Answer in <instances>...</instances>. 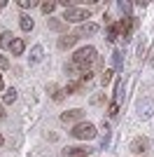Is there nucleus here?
<instances>
[{"instance_id":"f257e3e1","label":"nucleus","mask_w":154,"mask_h":157,"mask_svg":"<svg viewBox=\"0 0 154 157\" xmlns=\"http://www.w3.org/2000/svg\"><path fill=\"white\" fill-rule=\"evenodd\" d=\"M98 61V54L94 47H82V49H77L75 54H72V66L75 68H79L82 73L91 71V66Z\"/></svg>"},{"instance_id":"f03ea898","label":"nucleus","mask_w":154,"mask_h":157,"mask_svg":"<svg viewBox=\"0 0 154 157\" xmlns=\"http://www.w3.org/2000/svg\"><path fill=\"white\" fill-rule=\"evenodd\" d=\"M75 138H82V141H89V138H96V127L91 124V122H79V124H75L72 127V131H70Z\"/></svg>"},{"instance_id":"7ed1b4c3","label":"nucleus","mask_w":154,"mask_h":157,"mask_svg":"<svg viewBox=\"0 0 154 157\" xmlns=\"http://www.w3.org/2000/svg\"><path fill=\"white\" fill-rule=\"evenodd\" d=\"M61 19H63L65 24H79V21L89 19V10H86V7H70V10L63 12Z\"/></svg>"},{"instance_id":"20e7f679","label":"nucleus","mask_w":154,"mask_h":157,"mask_svg":"<svg viewBox=\"0 0 154 157\" xmlns=\"http://www.w3.org/2000/svg\"><path fill=\"white\" fill-rule=\"evenodd\" d=\"M138 26V21H135V17H124L122 21H117V28H119V35H122L124 40L131 38V31Z\"/></svg>"},{"instance_id":"39448f33","label":"nucleus","mask_w":154,"mask_h":157,"mask_svg":"<svg viewBox=\"0 0 154 157\" xmlns=\"http://www.w3.org/2000/svg\"><path fill=\"white\" fill-rule=\"evenodd\" d=\"M91 155V148H82V145H77V148H65L63 150V157H89Z\"/></svg>"},{"instance_id":"423d86ee","label":"nucleus","mask_w":154,"mask_h":157,"mask_svg":"<svg viewBox=\"0 0 154 157\" xmlns=\"http://www.w3.org/2000/svg\"><path fill=\"white\" fill-rule=\"evenodd\" d=\"M82 115H84V110H79V108H72V110H68V113H63V115H61V122H77V124H79Z\"/></svg>"},{"instance_id":"0eeeda50","label":"nucleus","mask_w":154,"mask_h":157,"mask_svg":"<svg viewBox=\"0 0 154 157\" xmlns=\"http://www.w3.org/2000/svg\"><path fill=\"white\" fill-rule=\"evenodd\" d=\"M77 40H79V35H77V33H70V35H63V38L58 40V47H61V49H68V47H72V45H75Z\"/></svg>"},{"instance_id":"6e6552de","label":"nucleus","mask_w":154,"mask_h":157,"mask_svg":"<svg viewBox=\"0 0 154 157\" xmlns=\"http://www.w3.org/2000/svg\"><path fill=\"white\" fill-rule=\"evenodd\" d=\"M147 148V138H133V143H131V152H135V155H140L142 150Z\"/></svg>"},{"instance_id":"1a4fd4ad","label":"nucleus","mask_w":154,"mask_h":157,"mask_svg":"<svg viewBox=\"0 0 154 157\" xmlns=\"http://www.w3.org/2000/svg\"><path fill=\"white\" fill-rule=\"evenodd\" d=\"M98 33V24H82L77 35H96Z\"/></svg>"},{"instance_id":"9d476101","label":"nucleus","mask_w":154,"mask_h":157,"mask_svg":"<svg viewBox=\"0 0 154 157\" xmlns=\"http://www.w3.org/2000/svg\"><path fill=\"white\" fill-rule=\"evenodd\" d=\"M9 49H12V54H14V56H21V54H24V49H26V42H24L21 38H16V40L12 42V45H9Z\"/></svg>"},{"instance_id":"9b49d317","label":"nucleus","mask_w":154,"mask_h":157,"mask_svg":"<svg viewBox=\"0 0 154 157\" xmlns=\"http://www.w3.org/2000/svg\"><path fill=\"white\" fill-rule=\"evenodd\" d=\"M19 26H21V31H33V26H35V21L31 19V17H28V14H24V17H21V21H19Z\"/></svg>"},{"instance_id":"f8f14e48","label":"nucleus","mask_w":154,"mask_h":157,"mask_svg":"<svg viewBox=\"0 0 154 157\" xmlns=\"http://www.w3.org/2000/svg\"><path fill=\"white\" fill-rule=\"evenodd\" d=\"M124 82H122V80H117V82H115V101H112V103H117V105H119V103H122V96H124Z\"/></svg>"},{"instance_id":"ddd939ff","label":"nucleus","mask_w":154,"mask_h":157,"mask_svg":"<svg viewBox=\"0 0 154 157\" xmlns=\"http://www.w3.org/2000/svg\"><path fill=\"white\" fill-rule=\"evenodd\" d=\"M138 110H140V115L149 117V115H152V110H154V103H152V101H145V103L138 105Z\"/></svg>"},{"instance_id":"4468645a","label":"nucleus","mask_w":154,"mask_h":157,"mask_svg":"<svg viewBox=\"0 0 154 157\" xmlns=\"http://www.w3.org/2000/svg\"><path fill=\"white\" fill-rule=\"evenodd\" d=\"M14 40H16V38H14L12 33H9V31H5L2 35H0V47H9V45L14 42Z\"/></svg>"},{"instance_id":"2eb2a0df","label":"nucleus","mask_w":154,"mask_h":157,"mask_svg":"<svg viewBox=\"0 0 154 157\" xmlns=\"http://www.w3.org/2000/svg\"><path fill=\"white\" fill-rule=\"evenodd\" d=\"M31 61H33V63L42 61V47H40V45H35V47L31 49Z\"/></svg>"},{"instance_id":"dca6fc26","label":"nucleus","mask_w":154,"mask_h":157,"mask_svg":"<svg viewBox=\"0 0 154 157\" xmlns=\"http://www.w3.org/2000/svg\"><path fill=\"white\" fill-rule=\"evenodd\" d=\"M47 24H49L51 31H61V28H65V21L63 19H47Z\"/></svg>"},{"instance_id":"f3484780","label":"nucleus","mask_w":154,"mask_h":157,"mask_svg":"<svg viewBox=\"0 0 154 157\" xmlns=\"http://www.w3.org/2000/svg\"><path fill=\"white\" fill-rule=\"evenodd\" d=\"M117 35H119V28H117V24H110V26H108V42H115Z\"/></svg>"},{"instance_id":"a211bd4d","label":"nucleus","mask_w":154,"mask_h":157,"mask_svg":"<svg viewBox=\"0 0 154 157\" xmlns=\"http://www.w3.org/2000/svg\"><path fill=\"white\" fill-rule=\"evenodd\" d=\"M112 75H115V71H112V68H108V71H103V75H101V82H103V87L112 82Z\"/></svg>"},{"instance_id":"6ab92c4d","label":"nucleus","mask_w":154,"mask_h":157,"mask_svg":"<svg viewBox=\"0 0 154 157\" xmlns=\"http://www.w3.org/2000/svg\"><path fill=\"white\" fill-rule=\"evenodd\" d=\"M79 89H82V80H79V82H70L63 92H65V94H75V92H79Z\"/></svg>"},{"instance_id":"aec40b11","label":"nucleus","mask_w":154,"mask_h":157,"mask_svg":"<svg viewBox=\"0 0 154 157\" xmlns=\"http://www.w3.org/2000/svg\"><path fill=\"white\" fill-rule=\"evenodd\" d=\"M112 61H115V68H117V71H122V68H124V61H122V52H119V49H117V52L112 54Z\"/></svg>"},{"instance_id":"412c9836","label":"nucleus","mask_w":154,"mask_h":157,"mask_svg":"<svg viewBox=\"0 0 154 157\" xmlns=\"http://www.w3.org/2000/svg\"><path fill=\"white\" fill-rule=\"evenodd\" d=\"M16 101V89H7L5 92V103H14Z\"/></svg>"},{"instance_id":"4be33fe9","label":"nucleus","mask_w":154,"mask_h":157,"mask_svg":"<svg viewBox=\"0 0 154 157\" xmlns=\"http://www.w3.org/2000/svg\"><path fill=\"white\" fill-rule=\"evenodd\" d=\"M56 5H58V2H42V12H45V14H51L54 10H56Z\"/></svg>"},{"instance_id":"5701e85b","label":"nucleus","mask_w":154,"mask_h":157,"mask_svg":"<svg viewBox=\"0 0 154 157\" xmlns=\"http://www.w3.org/2000/svg\"><path fill=\"white\" fill-rule=\"evenodd\" d=\"M108 115H110V117H117V115H119V105H117V103H110Z\"/></svg>"},{"instance_id":"b1692460","label":"nucleus","mask_w":154,"mask_h":157,"mask_svg":"<svg viewBox=\"0 0 154 157\" xmlns=\"http://www.w3.org/2000/svg\"><path fill=\"white\" fill-rule=\"evenodd\" d=\"M35 5H38L35 0H19V7H24V10L26 7H35Z\"/></svg>"},{"instance_id":"393cba45","label":"nucleus","mask_w":154,"mask_h":157,"mask_svg":"<svg viewBox=\"0 0 154 157\" xmlns=\"http://www.w3.org/2000/svg\"><path fill=\"white\" fill-rule=\"evenodd\" d=\"M5 68H9V59H7V56H0V71H5Z\"/></svg>"},{"instance_id":"a878e982","label":"nucleus","mask_w":154,"mask_h":157,"mask_svg":"<svg viewBox=\"0 0 154 157\" xmlns=\"http://www.w3.org/2000/svg\"><path fill=\"white\" fill-rule=\"evenodd\" d=\"M63 94H65V92H61V89H54V101H61V98H63Z\"/></svg>"},{"instance_id":"bb28decb","label":"nucleus","mask_w":154,"mask_h":157,"mask_svg":"<svg viewBox=\"0 0 154 157\" xmlns=\"http://www.w3.org/2000/svg\"><path fill=\"white\" fill-rule=\"evenodd\" d=\"M119 7H122V12H131V2H119Z\"/></svg>"},{"instance_id":"cd10ccee","label":"nucleus","mask_w":154,"mask_h":157,"mask_svg":"<svg viewBox=\"0 0 154 157\" xmlns=\"http://www.w3.org/2000/svg\"><path fill=\"white\" fill-rule=\"evenodd\" d=\"M149 61H152V63H154V49H152V54H149Z\"/></svg>"},{"instance_id":"c85d7f7f","label":"nucleus","mask_w":154,"mask_h":157,"mask_svg":"<svg viewBox=\"0 0 154 157\" xmlns=\"http://www.w3.org/2000/svg\"><path fill=\"white\" fill-rule=\"evenodd\" d=\"M2 87H5V85H2V75H0V89H2Z\"/></svg>"},{"instance_id":"c756f323","label":"nucleus","mask_w":154,"mask_h":157,"mask_svg":"<svg viewBox=\"0 0 154 157\" xmlns=\"http://www.w3.org/2000/svg\"><path fill=\"white\" fill-rule=\"evenodd\" d=\"M2 7H5V2H0V10H2Z\"/></svg>"},{"instance_id":"7c9ffc66","label":"nucleus","mask_w":154,"mask_h":157,"mask_svg":"<svg viewBox=\"0 0 154 157\" xmlns=\"http://www.w3.org/2000/svg\"><path fill=\"white\" fill-rule=\"evenodd\" d=\"M0 145H2V136H0Z\"/></svg>"}]
</instances>
